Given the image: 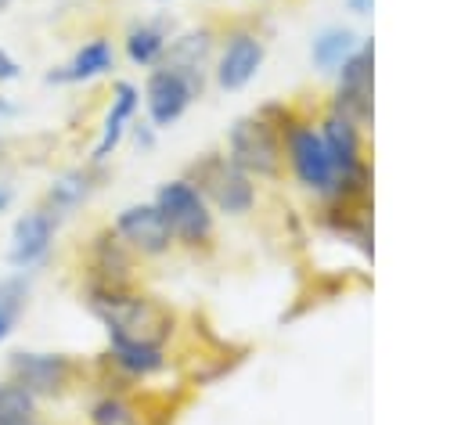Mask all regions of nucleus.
<instances>
[{
  "label": "nucleus",
  "mask_w": 461,
  "mask_h": 425,
  "mask_svg": "<svg viewBox=\"0 0 461 425\" xmlns=\"http://www.w3.org/2000/svg\"><path fill=\"white\" fill-rule=\"evenodd\" d=\"M11 7H14V0H0V14H7Z\"/></svg>",
  "instance_id": "26"
},
{
  "label": "nucleus",
  "mask_w": 461,
  "mask_h": 425,
  "mask_svg": "<svg viewBox=\"0 0 461 425\" xmlns=\"http://www.w3.org/2000/svg\"><path fill=\"white\" fill-rule=\"evenodd\" d=\"M331 76H335V83H331L324 108H331L367 130V122L375 115V40L364 36L360 47Z\"/></svg>",
  "instance_id": "8"
},
{
  "label": "nucleus",
  "mask_w": 461,
  "mask_h": 425,
  "mask_svg": "<svg viewBox=\"0 0 461 425\" xmlns=\"http://www.w3.org/2000/svg\"><path fill=\"white\" fill-rule=\"evenodd\" d=\"M104 169H108V166H90L86 158H83V162H72V166H65V169H58V173L47 180V187H43V194H40L36 205L47 209L58 223H68V220L79 216V212L90 205V198L101 191Z\"/></svg>",
  "instance_id": "13"
},
{
  "label": "nucleus",
  "mask_w": 461,
  "mask_h": 425,
  "mask_svg": "<svg viewBox=\"0 0 461 425\" xmlns=\"http://www.w3.org/2000/svg\"><path fill=\"white\" fill-rule=\"evenodd\" d=\"M112 231L119 234V241L140 259V263H158V259H169L176 252V241H173V231L169 223L162 220L158 205L151 198L144 202H126L112 212Z\"/></svg>",
  "instance_id": "9"
},
{
  "label": "nucleus",
  "mask_w": 461,
  "mask_h": 425,
  "mask_svg": "<svg viewBox=\"0 0 461 425\" xmlns=\"http://www.w3.org/2000/svg\"><path fill=\"white\" fill-rule=\"evenodd\" d=\"M281 140H285V173L292 176V184L317 202L328 198L335 187V166H331V155L317 130V119L310 112H299L285 126Z\"/></svg>",
  "instance_id": "6"
},
{
  "label": "nucleus",
  "mask_w": 461,
  "mask_h": 425,
  "mask_svg": "<svg viewBox=\"0 0 461 425\" xmlns=\"http://www.w3.org/2000/svg\"><path fill=\"white\" fill-rule=\"evenodd\" d=\"M216 40H220V29H216L212 22H198V25L176 29L173 40H169V47H166L162 65L176 68L180 76H187V79L205 94V86H209V72H212Z\"/></svg>",
  "instance_id": "15"
},
{
  "label": "nucleus",
  "mask_w": 461,
  "mask_h": 425,
  "mask_svg": "<svg viewBox=\"0 0 461 425\" xmlns=\"http://www.w3.org/2000/svg\"><path fill=\"white\" fill-rule=\"evenodd\" d=\"M223 155L241 166L256 184H281L285 180V140L281 130L256 108L238 115L227 126Z\"/></svg>",
  "instance_id": "5"
},
{
  "label": "nucleus",
  "mask_w": 461,
  "mask_h": 425,
  "mask_svg": "<svg viewBox=\"0 0 461 425\" xmlns=\"http://www.w3.org/2000/svg\"><path fill=\"white\" fill-rule=\"evenodd\" d=\"M256 4H270V0H256Z\"/></svg>",
  "instance_id": "28"
},
{
  "label": "nucleus",
  "mask_w": 461,
  "mask_h": 425,
  "mask_svg": "<svg viewBox=\"0 0 461 425\" xmlns=\"http://www.w3.org/2000/svg\"><path fill=\"white\" fill-rule=\"evenodd\" d=\"M267 50H270V40L259 29V22L256 18H234L230 25L220 29L209 83L220 94H241L263 72Z\"/></svg>",
  "instance_id": "4"
},
{
  "label": "nucleus",
  "mask_w": 461,
  "mask_h": 425,
  "mask_svg": "<svg viewBox=\"0 0 461 425\" xmlns=\"http://www.w3.org/2000/svg\"><path fill=\"white\" fill-rule=\"evenodd\" d=\"M83 421L86 425H144V411L137 407L130 389L119 385H104V382H90V396L83 407Z\"/></svg>",
  "instance_id": "17"
},
{
  "label": "nucleus",
  "mask_w": 461,
  "mask_h": 425,
  "mask_svg": "<svg viewBox=\"0 0 461 425\" xmlns=\"http://www.w3.org/2000/svg\"><path fill=\"white\" fill-rule=\"evenodd\" d=\"M155 4H169V0H155Z\"/></svg>",
  "instance_id": "27"
},
{
  "label": "nucleus",
  "mask_w": 461,
  "mask_h": 425,
  "mask_svg": "<svg viewBox=\"0 0 461 425\" xmlns=\"http://www.w3.org/2000/svg\"><path fill=\"white\" fill-rule=\"evenodd\" d=\"M126 140H133V148H137L140 155H148V151H155V148H158V130H155L144 115H137V119H133V126H130V133H126Z\"/></svg>",
  "instance_id": "21"
},
{
  "label": "nucleus",
  "mask_w": 461,
  "mask_h": 425,
  "mask_svg": "<svg viewBox=\"0 0 461 425\" xmlns=\"http://www.w3.org/2000/svg\"><path fill=\"white\" fill-rule=\"evenodd\" d=\"M346 4V11L353 14V18H367L371 11H375V0H342Z\"/></svg>",
  "instance_id": "25"
},
{
  "label": "nucleus",
  "mask_w": 461,
  "mask_h": 425,
  "mask_svg": "<svg viewBox=\"0 0 461 425\" xmlns=\"http://www.w3.org/2000/svg\"><path fill=\"white\" fill-rule=\"evenodd\" d=\"M14 202H18V187L7 173H0V216H7L14 209Z\"/></svg>",
  "instance_id": "23"
},
{
  "label": "nucleus",
  "mask_w": 461,
  "mask_h": 425,
  "mask_svg": "<svg viewBox=\"0 0 461 425\" xmlns=\"http://www.w3.org/2000/svg\"><path fill=\"white\" fill-rule=\"evenodd\" d=\"M184 176L205 194L212 212L223 220H245L259 209V184L241 166H234L223 155V148H209L198 158H191Z\"/></svg>",
  "instance_id": "3"
},
{
  "label": "nucleus",
  "mask_w": 461,
  "mask_h": 425,
  "mask_svg": "<svg viewBox=\"0 0 461 425\" xmlns=\"http://www.w3.org/2000/svg\"><path fill=\"white\" fill-rule=\"evenodd\" d=\"M22 115V104L11 97V94H4L0 90V126H7V122H14Z\"/></svg>",
  "instance_id": "24"
},
{
  "label": "nucleus",
  "mask_w": 461,
  "mask_h": 425,
  "mask_svg": "<svg viewBox=\"0 0 461 425\" xmlns=\"http://www.w3.org/2000/svg\"><path fill=\"white\" fill-rule=\"evenodd\" d=\"M198 97H202V90L187 76H180L176 68H169V65H155V68L144 72V83H140V112H144V119L158 133L169 130V126H176L191 112V104Z\"/></svg>",
  "instance_id": "11"
},
{
  "label": "nucleus",
  "mask_w": 461,
  "mask_h": 425,
  "mask_svg": "<svg viewBox=\"0 0 461 425\" xmlns=\"http://www.w3.org/2000/svg\"><path fill=\"white\" fill-rule=\"evenodd\" d=\"M176 32V22L169 14H144V18H130L122 36H119V54L126 58V65L133 68H155L166 58V47Z\"/></svg>",
  "instance_id": "16"
},
{
  "label": "nucleus",
  "mask_w": 461,
  "mask_h": 425,
  "mask_svg": "<svg viewBox=\"0 0 461 425\" xmlns=\"http://www.w3.org/2000/svg\"><path fill=\"white\" fill-rule=\"evenodd\" d=\"M151 202L158 205L162 220L169 223L173 231V241H176V252H187V256H212L216 252V241H220V216L212 212V205L205 202V194L180 173V176H169L155 187Z\"/></svg>",
  "instance_id": "2"
},
{
  "label": "nucleus",
  "mask_w": 461,
  "mask_h": 425,
  "mask_svg": "<svg viewBox=\"0 0 461 425\" xmlns=\"http://www.w3.org/2000/svg\"><path fill=\"white\" fill-rule=\"evenodd\" d=\"M83 285H140V259L119 241L112 223H97L79 241V288Z\"/></svg>",
  "instance_id": "7"
},
{
  "label": "nucleus",
  "mask_w": 461,
  "mask_h": 425,
  "mask_svg": "<svg viewBox=\"0 0 461 425\" xmlns=\"http://www.w3.org/2000/svg\"><path fill=\"white\" fill-rule=\"evenodd\" d=\"M29 306H32V274H18V270L0 274V346L18 331Z\"/></svg>",
  "instance_id": "19"
},
{
  "label": "nucleus",
  "mask_w": 461,
  "mask_h": 425,
  "mask_svg": "<svg viewBox=\"0 0 461 425\" xmlns=\"http://www.w3.org/2000/svg\"><path fill=\"white\" fill-rule=\"evenodd\" d=\"M115 65H119L115 40L104 32H94L83 43H76L61 65H50L43 72V83L47 86H90L97 79H108L115 72Z\"/></svg>",
  "instance_id": "14"
},
{
  "label": "nucleus",
  "mask_w": 461,
  "mask_h": 425,
  "mask_svg": "<svg viewBox=\"0 0 461 425\" xmlns=\"http://www.w3.org/2000/svg\"><path fill=\"white\" fill-rule=\"evenodd\" d=\"M360 32L353 25H342V22H331V25H321L310 40V65L317 72H335L357 47H360Z\"/></svg>",
  "instance_id": "18"
},
{
  "label": "nucleus",
  "mask_w": 461,
  "mask_h": 425,
  "mask_svg": "<svg viewBox=\"0 0 461 425\" xmlns=\"http://www.w3.org/2000/svg\"><path fill=\"white\" fill-rule=\"evenodd\" d=\"M140 115V86L133 79H112L108 86V104H104V115L97 122V133H94V144L86 151V162L90 166H108L115 158V151L122 148L133 119Z\"/></svg>",
  "instance_id": "12"
},
{
  "label": "nucleus",
  "mask_w": 461,
  "mask_h": 425,
  "mask_svg": "<svg viewBox=\"0 0 461 425\" xmlns=\"http://www.w3.org/2000/svg\"><path fill=\"white\" fill-rule=\"evenodd\" d=\"M0 425H50L43 418V403L29 396L11 378H0Z\"/></svg>",
  "instance_id": "20"
},
{
  "label": "nucleus",
  "mask_w": 461,
  "mask_h": 425,
  "mask_svg": "<svg viewBox=\"0 0 461 425\" xmlns=\"http://www.w3.org/2000/svg\"><path fill=\"white\" fill-rule=\"evenodd\" d=\"M58 231H61V223L47 209H40V205L22 209L11 220V231H7V249H4L7 270H18V274L43 270L50 263V256H54Z\"/></svg>",
  "instance_id": "10"
},
{
  "label": "nucleus",
  "mask_w": 461,
  "mask_h": 425,
  "mask_svg": "<svg viewBox=\"0 0 461 425\" xmlns=\"http://www.w3.org/2000/svg\"><path fill=\"white\" fill-rule=\"evenodd\" d=\"M18 79H22V61H18V54L0 43V86H11V83H18Z\"/></svg>",
  "instance_id": "22"
},
{
  "label": "nucleus",
  "mask_w": 461,
  "mask_h": 425,
  "mask_svg": "<svg viewBox=\"0 0 461 425\" xmlns=\"http://www.w3.org/2000/svg\"><path fill=\"white\" fill-rule=\"evenodd\" d=\"M4 378L22 385L40 403H61L94 382V364L65 349H11Z\"/></svg>",
  "instance_id": "1"
}]
</instances>
